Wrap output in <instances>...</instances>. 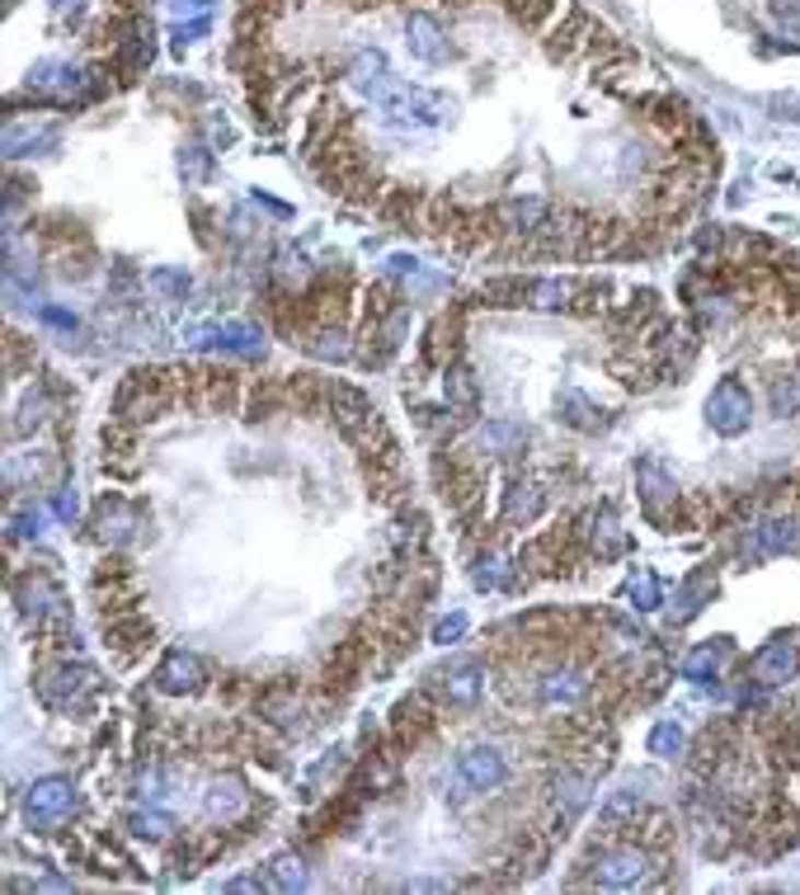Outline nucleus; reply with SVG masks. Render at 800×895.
Returning a JSON list of instances; mask_svg holds the SVG:
<instances>
[{
    "label": "nucleus",
    "mask_w": 800,
    "mask_h": 895,
    "mask_svg": "<svg viewBox=\"0 0 800 895\" xmlns=\"http://www.w3.org/2000/svg\"><path fill=\"white\" fill-rule=\"evenodd\" d=\"M155 679H161L165 693H188V688H198L202 669H198V659H194V655L175 651V655H165V665L155 669Z\"/></svg>",
    "instance_id": "6"
},
{
    "label": "nucleus",
    "mask_w": 800,
    "mask_h": 895,
    "mask_svg": "<svg viewBox=\"0 0 800 895\" xmlns=\"http://www.w3.org/2000/svg\"><path fill=\"white\" fill-rule=\"evenodd\" d=\"M796 669H800V651L791 646L787 636L773 641V646H763L758 655L749 659V674L753 679H763V684H781V679H796Z\"/></svg>",
    "instance_id": "3"
},
{
    "label": "nucleus",
    "mask_w": 800,
    "mask_h": 895,
    "mask_svg": "<svg viewBox=\"0 0 800 895\" xmlns=\"http://www.w3.org/2000/svg\"><path fill=\"white\" fill-rule=\"evenodd\" d=\"M650 749H654V754H664V759H669V754L679 749V731H673V726H659V731L650 735Z\"/></svg>",
    "instance_id": "11"
},
{
    "label": "nucleus",
    "mask_w": 800,
    "mask_h": 895,
    "mask_svg": "<svg viewBox=\"0 0 800 895\" xmlns=\"http://www.w3.org/2000/svg\"><path fill=\"white\" fill-rule=\"evenodd\" d=\"M485 444H495V448H513V444H523V424H513V420H495L490 429H485Z\"/></svg>",
    "instance_id": "8"
},
{
    "label": "nucleus",
    "mask_w": 800,
    "mask_h": 895,
    "mask_svg": "<svg viewBox=\"0 0 800 895\" xmlns=\"http://www.w3.org/2000/svg\"><path fill=\"white\" fill-rule=\"evenodd\" d=\"M405 34H410V53H415L419 61H443V57H448L443 28H438L433 14H410V24H405Z\"/></svg>",
    "instance_id": "5"
},
{
    "label": "nucleus",
    "mask_w": 800,
    "mask_h": 895,
    "mask_svg": "<svg viewBox=\"0 0 800 895\" xmlns=\"http://www.w3.org/2000/svg\"><path fill=\"white\" fill-rule=\"evenodd\" d=\"M448 702H457V707H471L480 698V688H485V669L480 665H457L448 674Z\"/></svg>",
    "instance_id": "7"
},
{
    "label": "nucleus",
    "mask_w": 800,
    "mask_h": 895,
    "mask_svg": "<svg viewBox=\"0 0 800 895\" xmlns=\"http://www.w3.org/2000/svg\"><path fill=\"white\" fill-rule=\"evenodd\" d=\"M646 876V858L636 848H617V853L599 858V886H636Z\"/></svg>",
    "instance_id": "4"
},
{
    "label": "nucleus",
    "mask_w": 800,
    "mask_h": 895,
    "mask_svg": "<svg viewBox=\"0 0 800 895\" xmlns=\"http://www.w3.org/2000/svg\"><path fill=\"white\" fill-rule=\"evenodd\" d=\"M466 632V612H452V618H443V622H438V641H443V646H452V641H457Z\"/></svg>",
    "instance_id": "9"
},
{
    "label": "nucleus",
    "mask_w": 800,
    "mask_h": 895,
    "mask_svg": "<svg viewBox=\"0 0 800 895\" xmlns=\"http://www.w3.org/2000/svg\"><path fill=\"white\" fill-rule=\"evenodd\" d=\"M302 882H306V872H302V862H292V858H282V862H278V886H288V891H292V886H302Z\"/></svg>",
    "instance_id": "10"
},
{
    "label": "nucleus",
    "mask_w": 800,
    "mask_h": 895,
    "mask_svg": "<svg viewBox=\"0 0 800 895\" xmlns=\"http://www.w3.org/2000/svg\"><path fill=\"white\" fill-rule=\"evenodd\" d=\"M505 778H509V764H505V754H495V749H466V754H457V768H452V782L471 788V792H490Z\"/></svg>",
    "instance_id": "1"
},
{
    "label": "nucleus",
    "mask_w": 800,
    "mask_h": 895,
    "mask_svg": "<svg viewBox=\"0 0 800 895\" xmlns=\"http://www.w3.org/2000/svg\"><path fill=\"white\" fill-rule=\"evenodd\" d=\"M71 806H76V792H71L67 778H43V782L28 788V821H34V825L67 821Z\"/></svg>",
    "instance_id": "2"
}]
</instances>
